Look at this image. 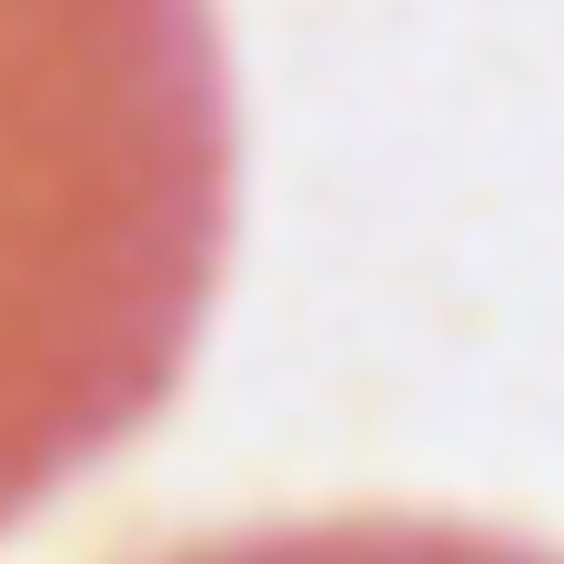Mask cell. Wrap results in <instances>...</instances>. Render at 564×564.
Wrapping results in <instances>:
<instances>
[{"instance_id":"1","label":"cell","mask_w":564,"mask_h":564,"mask_svg":"<svg viewBox=\"0 0 564 564\" xmlns=\"http://www.w3.org/2000/svg\"><path fill=\"white\" fill-rule=\"evenodd\" d=\"M223 242L212 0H0V534L162 413Z\"/></svg>"},{"instance_id":"2","label":"cell","mask_w":564,"mask_h":564,"mask_svg":"<svg viewBox=\"0 0 564 564\" xmlns=\"http://www.w3.org/2000/svg\"><path fill=\"white\" fill-rule=\"evenodd\" d=\"M172 564H564V554L505 544V534H464V524H293V534L192 544Z\"/></svg>"}]
</instances>
